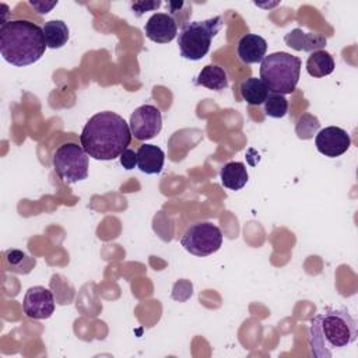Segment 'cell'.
I'll return each instance as SVG.
<instances>
[{
  "label": "cell",
  "instance_id": "6da1fadb",
  "mask_svg": "<svg viewBox=\"0 0 358 358\" xmlns=\"http://www.w3.org/2000/svg\"><path fill=\"white\" fill-rule=\"evenodd\" d=\"M130 141L131 131L127 122L110 110L91 116L80 134L84 151L98 161H110L120 157Z\"/></svg>",
  "mask_w": 358,
  "mask_h": 358
},
{
  "label": "cell",
  "instance_id": "7a4b0ae2",
  "mask_svg": "<svg viewBox=\"0 0 358 358\" xmlns=\"http://www.w3.org/2000/svg\"><path fill=\"white\" fill-rule=\"evenodd\" d=\"M357 322L347 309L327 308L310 320L309 347L316 358H330L357 340Z\"/></svg>",
  "mask_w": 358,
  "mask_h": 358
},
{
  "label": "cell",
  "instance_id": "3957f363",
  "mask_svg": "<svg viewBox=\"0 0 358 358\" xmlns=\"http://www.w3.org/2000/svg\"><path fill=\"white\" fill-rule=\"evenodd\" d=\"M46 48L42 28L28 20L4 21L0 27V55L15 67L36 63Z\"/></svg>",
  "mask_w": 358,
  "mask_h": 358
},
{
  "label": "cell",
  "instance_id": "277c9868",
  "mask_svg": "<svg viewBox=\"0 0 358 358\" xmlns=\"http://www.w3.org/2000/svg\"><path fill=\"white\" fill-rule=\"evenodd\" d=\"M302 62L287 52H275L260 62V80L270 92L291 94L295 91Z\"/></svg>",
  "mask_w": 358,
  "mask_h": 358
},
{
  "label": "cell",
  "instance_id": "5b68a950",
  "mask_svg": "<svg viewBox=\"0 0 358 358\" xmlns=\"http://www.w3.org/2000/svg\"><path fill=\"white\" fill-rule=\"evenodd\" d=\"M221 27V15L186 24L178 36V46L182 57L187 60L203 59L208 53L211 41L220 32Z\"/></svg>",
  "mask_w": 358,
  "mask_h": 358
},
{
  "label": "cell",
  "instance_id": "8992f818",
  "mask_svg": "<svg viewBox=\"0 0 358 358\" xmlns=\"http://www.w3.org/2000/svg\"><path fill=\"white\" fill-rule=\"evenodd\" d=\"M55 172L67 183H77L88 176V154L76 143H64L53 152Z\"/></svg>",
  "mask_w": 358,
  "mask_h": 358
},
{
  "label": "cell",
  "instance_id": "52a82bcc",
  "mask_svg": "<svg viewBox=\"0 0 358 358\" xmlns=\"http://www.w3.org/2000/svg\"><path fill=\"white\" fill-rule=\"evenodd\" d=\"M180 245L194 256H210L222 245V232L220 227L210 221L190 225L180 239Z\"/></svg>",
  "mask_w": 358,
  "mask_h": 358
},
{
  "label": "cell",
  "instance_id": "ba28073f",
  "mask_svg": "<svg viewBox=\"0 0 358 358\" xmlns=\"http://www.w3.org/2000/svg\"><path fill=\"white\" fill-rule=\"evenodd\" d=\"M129 127L137 140H150L162 129V115L154 105H141L130 116Z\"/></svg>",
  "mask_w": 358,
  "mask_h": 358
},
{
  "label": "cell",
  "instance_id": "9c48e42d",
  "mask_svg": "<svg viewBox=\"0 0 358 358\" xmlns=\"http://www.w3.org/2000/svg\"><path fill=\"white\" fill-rule=\"evenodd\" d=\"M24 313L35 320L48 319L55 312V296L50 289L35 285L28 288L22 301Z\"/></svg>",
  "mask_w": 358,
  "mask_h": 358
},
{
  "label": "cell",
  "instance_id": "30bf717a",
  "mask_svg": "<svg viewBox=\"0 0 358 358\" xmlns=\"http://www.w3.org/2000/svg\"><path fill=\"white\" fill-rule=\"evenodd\" d=\"M316 150L329 158H336L343 155L351 145L350 134L337 126H329L322 130L315 137Z\"/></svg>",
  "mask_w": 358,
  "mask_h": 358
},
{
  "label": "cell",
  "instance_id": "8fae6325",
  "mask_svg": "<svg viewBox=\"0 0 358 358\" xmlns=\"http://www.w3.org/2000/svg\"><path fill=\"white\" fill-rule=\"evenodd\" d=\"M145 36L155 43H169L178 34L175 18L166 13L152 14L144 25Z\"/></svg>",
  "mask_w": 358,
  "mask_h": 358
},
{
  "label": "cell",
  "instance_id": "7c38bea8",
  "mask_svg": "<svg viewBox=\"0 0 358 358\" xmlns=\"http://www.w3.org/2000/svg\"><path fill=\"white\" fill-rule=\"evenodd\" d=\"M238 56L246 64L260 63L267 52V42L256 34H246L238 42Z\"/></svg>",
  "mask_w": 358,
  "mask_h": 358
},
{
  "label": "cell",
  "instance_id": "4fadbf2b",
  "mask_svg": "<svg viewBox=\"0 0 358 358\" xmlns=\"http://www.w3.org/2000/svg\"><path fill=\"white\" fill-rule=\"evenodd\" d=\"M284 42L294 50L298 52H316L322 50L326 46V38L315 32H303L299 28H295L285 34Z\"/></svg>",
  "mask_w": 358,
  "mask_h": 358
},
{
  "label": "cell",
  "instance_id": "5bb4252c",
  "mask_svg": "<svg viewBox=\"0 0 358 358\" xmlns=\"http://www.w3.org/2000/svg\"><path fill=\"white\" fill-rule=\"evenodd\" d=\"M165 154L154 144H143L137 150V166L147 175L159 173L164 168Z\"/></svg>",
  "mask_w": 358,
  "mask_h": 358
},
{
  "label": "cell",
  "instance_id": "9a60e30c",
  "mask_svg": "<svg viewBox=\"0 0 358 358\" xmlns=\"http://www.w3.org/2000/svg\"><path fill=\"white\" fill-rule=\"evenodd\" d=\"M221 183L229 190H241L249 180L246 166L242 162L232 161L225 164L220 172Z\"/></svg>",
  "mask_w": 358,
  "mask_h": 358
},
{
  "label": "cell",
  "instance_id": "2e32d148",
  "mask_svg": "<svg viewBox=\"0 0 358 358\" xmlns=\"http://www.w3.org/2000/svg\"><path fill=\"white\" fill-rule=\"evenodd\" d=\"M196 83L213 91H221L228 87V76L225 70L217 64H208L201 69Z\"/></svg>",
  "mask_w": 358,
  "mask_h": 358
},
{
  "label": "cell",
  "instance_id": "e0dca14e",
  "mask_svg": "<svg viewBox=\"0 0 358 358\" xmlns=\"http://www.w3.org/2000/svg\"><path fill=\"white\" fill-rule=\"evenodd\" d=\"M43 38L46 42V46L50 49H59L66 45L69 41V27L62 20H52L43 24L42 27Z\"/></svg>",
  "mask_w": 358,
  "mask_h": 358
},
{
  "label": "cell",
  "instance_id": "ac0fdd59",
  "mask_svg": "<svg viewBox=\"0 0 358 358\" xmlns=\"http://www.w3.org/2000/svg\"><path fill=\"white\" fill-rule=\"evenodd\" d=\"M306 71L315 78L329 76L334 71V60L326 50L312 52L306 60Z\"/></svg>",
  "mask_w": 358,
  "mask_h": 358
},
{
  "label": "cell",
  "instance_id": "d6986e66",
  "mask_svg": "<svg viewBox=\"0 0 358 358\" xmlns=\"http://www.w3.org/2000/svg\"><path fill=\"white\" fill-rule=\"evenodd\" d=\"M241 95L249 105H260L264 103L268 90L263 84V81L257 77H250L242 81L241 84Z\"/></svg>",
  "mask_w": 358,
  "mask_h": 358
},
{
  "label": "cell",
  "instance_id": "ffe728a7",
  "mask_svg": "<svg viewBox=\"0 0 358 358\" xmlns=\"http://www.w3.org/2000/svg\"><path fill=\"white\" fill-rule=\"evenodd\" d=\"M264 112L270 117H284L288 112V101L284 95L268 92L266 101H264Z\"/></svg>",
  "mask_w": 358,
  "mask_h": 358
},
{
  "label": "cell",
  "instance_id": "44dd1931",
  "mask_svg": "<svg viewBox=\"0 0 358 358\" xmlns=\"http://www.w3.org/2000/svg\"><path fill=\"white\" fill-rule=\"evenodd\" d=\"M319 127H320V123L316 116H313L310 113H303L296 120L295 131L299 138L308 140V138L313 137V134L319 130Z\"/></svg>",
  "mask_w": 358,
  "mask_h": 358
},
{
  "label": "cell",
  "instance_id": "7402d4cb",
  "mask_svg": "<svg viewBox=\"0 0 358 358\" xmlns=\"http://www.w3.org/2000/svg\"><path fill=\"white\" fill-rule=\"evenodd\" d=\"M6 262L13 266V267H20L22 263H29V264H35V259H31L29 256H27L24 252L18 250V249H10L6 252Z\"/></svg>",
  "mask_w": 358,
  "mask_h": 358
},
{
  "label": "cell",
  "instance_id": "603a6c76",
  "mask_svg": "<svg viewBox=\"0 0 358 358\" xmlns=\"http://www.w3.org/2000/svg\"><path fill=\"white\" fill-rule=\"evenodd\" d=\"M120 165L124 168V169H127V171H130V169H133L134 166H137V152H134L133 150H130V148H126L122 154H120Z\"/></svg>",
  "mask_w": 358,
  "mask_h": 358
},
{
  "label": "cell",
  "instance_id": "cb8c5ba5",
  "mask_svg": "<svg viewBox=\"0 0 358 358\" xmlns=\"http://www.w3.org/2000/svg\"><path fill=\"white\" fill-rule=\"evenodd\" d=\"M161 6V1H137V3H133L131 4V10L133 13L140 17L141 14H144L145 11H150V10H155Z\"/></svg>",
  "mask_w": 358,
  "mask_h": 358
},
{
  "label": "cell",
  "instance_id": "d4e9b609",
  "mask_svg": "<svg viewBox=\"0 0 358 358\" xmlns=\"http://www.w3.org/2000/svg\"><path fill=\"white\" fill-rule=\"evenodd\" d=\"M29 4L34 7V8H36V11L39 13V14H46L52 7H55L56 4H57V1H53V3H49V4H46V3H36V1H29Z\"/></svg>",
  "mask_w": 358,
  "mask_h": 358
}]
</instances>
